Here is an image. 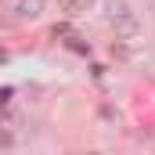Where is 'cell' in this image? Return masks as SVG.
Wrapping results in <instances>:
<instances>
[{
  "label": "cell",
  "instance_id": "cell-3",
  "mask_svg": "<svg viewBox=\"0 0 155 155\" xmlns=\"http://www.w3.org/2000/svg\"><path fill=\"white\" fill-rule=\"evenodd\" d=\"M90 7H94V0H61V11H65L69 18H76L83 11H90Z\"/></svg>",
  "mask_w": 155,
  "mask_h": 155
},
{
  "label": "cell",
  "instance_id": "cell-1",
  "mask_svg": "<svg viewBox=\"0 0 155 155\" xmlns=\"http://www.w3.org/2000/svg\"><path fill=\"white\" fill-rule=\"evenodd\" d=\"M101 7H105V22L116 29V36H123V40H134V36H137L141 22H137L130 0H101Z\"/></svg>",
  "mask_w": 155,
  "mask_h": 155
},
{
  "label": "cell",
  "instance_id": "cell-4",
  "mask_svg": "<svg viewBox=\"0 0 155 155\" xmlns=\"http://www.w3.org/2000/svg\"><path fill=\"white\" fill-rule=\"evenodd\" d=\"M4 61H7V51H4V47H0V65H4Z\"/></svg>",
  "mask_w": 155,
  "mask_h": 155
},
{
  "label": "cell",
  "instance_id": "cell-2",
  "mask_svg": "<svg viewBox=\"0 0 155 155\" xmlns=\"http://www.w3.org/2000/svg\"><path fill=\"white\" fill-rule=\"evenodd\" d=\"M11 11H18V22H36L43 15V0H15Z\"/></svg>",
  "mask_w": 155,
  "mask_h": 155
}]
</instances>
